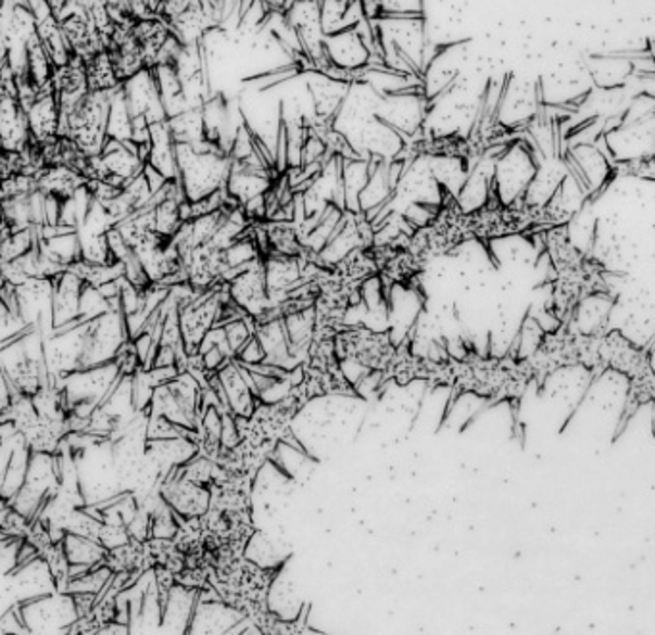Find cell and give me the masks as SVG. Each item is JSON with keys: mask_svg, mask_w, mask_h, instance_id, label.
Segmentation results:
<instances>
[{"mask_svg": "<svg viewBox=\"0 0 655 635\" xmlns=\"http://www.w3.org/2000/svg\"><path fill=\"white\" fill-rule=\"evenodd\" d=\"M177 179L189 202H199L222 190L231 169V157L224 150L204 142L202 147L175 144Z\"/></svg>", "mask_w": 655, "mask_h": 635, "instance_id": "obj_1", "label": "cell"}, {"mask_svg": "<svg viewBox=\"0 0 655 635\" xmlns=\"http://www.w3.org/2000/svg\"><path fill=\"white\" fill-rule=\"evenodd\" d=\"M110 92H87L67 112H62L60 137L74 142L87 156H97L106 142Z\"/></svg>", "mask_w": 655, "mask_h": 635, "instance_id": "obj_2", "label": "cell"}, {"mask_svg": "<svg viewBox=\"0 0 655 635\" xmlns=\"http://www.w3.org/2000/svg\"><path fill=\"white\" fill-rule=\"evenodd\" d=\"M529 139L514 141L496 157L492 172V189L500 206L509 207L521 204L522 194L537 174V167L544 157L532 154Z\"/></svg>", "mask_w": 655, "mask_h": 635, "instance_id": "obj_3", "label": "cell"}, {"mask_svg": "<svg viewBox=\"0 0 655 635\" xmlns=\"http://www.w3.org/2000/svg\"><path fill=\"white\" fill-rule=\"evenodd\" d=\"M17 611L25 630L29 634H59L72 630L79 614L75 609L74 597L64 592L34 597L17 601Z\"/></svg>", "mask_w": 655, "mask_h": 635, "instance_id": "obj_4", "label": "cell"}, {"mask_svg": "<svg viewBox=\"0 0 655 635\" xmlns=\"http://www.w3.org/2000/svg\"><path fill=\"white\" fill-rule=\"evenodd\" d=\"M655 117H644L639 122H619L609 127L602 139L607 156L617 164H632L654 157Z\"/></svg>", "mask_w": 655, "mask_h": 635, "instance_id": "obj_5", "label": "cell"}, {"mask_svg": "<svg viewBox=\"0 0 655 635\" xmlns=\"http://www.w3.org/2000/svg\"><path fill=\"white\" fill-rule=\"evenodd\" d=\"M219 281L227 282V292L232 304L252 319H260L272 307L262 257L244 267L225 269Z\"/></svg>", "mask_w": 655, "mask_h": 635, "instance_id": "obj_6", "label": "cell"}, {"mask_svg": "<svg viewBox=\"0 0 655 635\" xmlns=\"http://www.w3.org/2000/svg\"><path fill=\"white\" fill-rule=\"evenodd\" d=\"M427 112H429V100L425 97L421 87L379 97L375 106V116L379 117L382 124L389 125L399 135H406V137H414L424 129Z\"/></svg>", "mask_w": 655, "mask_h": 635, "instance_id": "obj_7", "label": "cell"}, {"mask_svg": "<svg viewBox=\"0 0 655 635\" xmlns=\"http://www.w3.org/2000/svg\"><path fill=\"white\" fill-rule=\"evenodd\" d=\"M85 322H87V347H85L84 369L114 361L122 347L129 342L122 312L110 309L97 319Z\"/></svg>", "mask_w": 655, "mask_h": 635, "instance_id": "obj_8", "label": "cell"}, {"mask_svg": "<svg viewBox=\"0 0 655 635\" xmlns=\"http://www.w3.org/2000/svg\"><path fill=\"white\" fill-rule=\"evenodd\" d=\"M142 165L144 162L139 157L134 142L106 139L99 154L91 157V179L124 189L127 182L141 174Z\"/></svg>", "mask_w": 655, "mask_h": 635, "instance_id": "obj_9", "label": "cell"}, {"mask_svg": "<svg viewBox=\"0 0 655 635\" xmlns=\"http://www.w3.org/2000/svg\"><path fill=\"white\" fill-rule=\"evenodd\" d=\"M539 87L517 77H509L504 82L496 107L497 124L502 129H519L531 124L539 116Z\"/></svg>", "mask_w": 655, "mask_h": 635, "instance_id": "obj_10", "label": "cell"}, {"mask_svg": "<svg viewBox=\"0 0 655 635\" xmlns=\"http://www.w3.org/2000/svg\"><path fill=\"white\" fill-rule=\"evenodd\" d=\"M325 59L327 64L342 72L356 75L371 66L374 45L365 37L360 27H347L337 34L325 35Z\"/></svg>", "mask_w": 655, "mask_h": 635, "instance_id": "obj_11", "label": "cell"}, {"mask_svg": "<svg viewBox=\"0 0 655 635\" xmlns=\"http://www.w3.org/2000/svg\"><path fill=\"white\" fill-rule=\"evenodd\" d=\"M567 174L581 185L590 194L606 189L607 182L614 177L612 160L597 149L596 144H575L567 147L564 156Z\"/></svg>", "mask_w": 655, "mask_h": 635, "instance_id": "obj_12", "label": "cell"}, {"mask_svg": "<svg viewBox=\"0 0 655 635\" xmlns=\"http://www.w3.org/2000/svg\"><path fill=\"white\" fill-rule=\"evenodd\" d=\"M172 477H164L160 484V494L166 499V504L174 509L175 515L181 519H202L206 517L207 509L212 505V492L210 487L194 484L191 480L182 479L179 467L169 471Z\"/></svg>", "mask_w": 655, "mask_h": 635, "instance_id": "obj_13", "label": "cell"}, {"mask_svg": "<svg viewBox=\"0 0 655 635\" xmlns=\"http://www.w3.org/2000/svg\"><path fill=\"white\" fill-rule=\"evenodd\" d=\"M247 614L222 599L216 592L199 589V601L194 605L187 634H229Z\"/></svg>", "mask_w": 655, "mask_h": 635, "instance_id": "obj_14", "label": "cell"}, {"mask_svg": "<svg viewBox=\"0 0 655 635\" xmlns=\"http://www.w3.org/2000/svg\"><path fill=\"white\" fill-rule=\"evenodd\" d=\"M119 89L131 119L144 117L149 124L167 119L166 110L160 99L159 85L150 69H141L139 74L129 77L127 81L122 82Z\"/></svg>", "mask_w": 655, "mask_h": 635, "instance_id": "obj_15", "label": "cell"}, {"mask_svg": "<svg viewBox=\"0 0 655 635\" xmlns=\"http://www.w3.org/2000/svg\"><path fill=\"white\" fill-rule=\"evenodd\" d=\"M389 336L392 347L400 346L406 340L407 332L414 329L424 315L425 300L419 290L404 284H394L390 290Z\"/></svg>", "mask_w": 655, "mask_h": 635, "instance_id": "obj_16", "label": "cell"}, {"mask_svg": "<svg viewBox=\"0 0 655 635\" xmlns=\"http://www.w3.org/2000/svg\"><path fill=\"white\" fill-rule=\"evenodd\" d=\"M25 117L29 127V142L37 149H47L52 142L59 141L62 112L54 91L37 94L25 106Z\"/></svg>", "mask_w": 655, "mask_h": 635, "instance_id": "obj_17", "label": "cell"}, {"mask_svg": "<svg viewBox=\"0 0 655 635\" xmlns=\"http://www.w3.org/2000/svg\"><path fill=\"white\" fill-rule=\"evenodd\" d=\"M56 17H59L60 27L66 37L67 47L75 56L89 60L104 49L102 37L95 29V25L89 22V17L85 16L84 10L75 4V0H70L66 7L60 10Z\"/></svg>", "mask_w": 655, "mask_h": 635, "instance_id": "obj_18", "label": "cell"}, {"mask_svg": "<svg viewBox=\"0 0 655 635\" xmlns=\"http://www.w3.org/2000/svg\"><path fill=\"white\" fill-rule=\"evenodd\" d=\"M84 284V279L70 269L52 277V297H50L52 330L67 329L79 322V297Z\"/></svg>", "mask_w": 655, "mask_h": 635, "instance_id": "obj_19", "label": "cell"}, {"mask_svg": "<svg viewBox=\"0 0 655 635\" xmlns=\"http://www.w3.org/2000/svg\"><path fill=\"white\" fill-rule=\"evenodd\" d=\"M497 156L484 154L477 164L469 169L462 189L457 190L456 202L462 215H471L487 207L492 189V172Z\"/></svg>", "mask_w": 655, "mask_h": 635, "instance_id": "obj_20", "label": "cell"}, {"mask_svg": "<svg viewBox=\"0 0 655 635\" xmlns=\"http://www.w3.org/2000/svg\"><path fill=\"white\" fill-rule=\"evenodd\" d=\"M565 175H567V167H565L564 162H559L556 156L544 157L537 167V174L529 182L525 194H522V207L529 209V212H539V209L546 206L550 199L554 196L557 187L564 181Z\"/></svg>", "mask_w": 655, "mask_h": 635, "instance_id": "obj_21", "label": "cell"}, {"mask_svg": "<svg viewBox=\"0 0 655 635\" xmlns=\"http://www.w3.org/2000/svg\"><path fill=\"white\" fill-rule=\"evenodd\" d=\"M199 601V589L174 584L167 592L162 605V620L159 632L167 634H187L194 605Z\"/></svg>", "mask_w": 655, "mask_h": 635, "instance_id": "obj_22", "label": "cell"}, {"mask_svg": "<svg viewBox=\"0 0 655 635\" xmlns=\"http://www.w3.org/2000/svg\"><path fill=\"white\" fill-rule=\"evenodd\" d=\"M362 246H364V239L357 227V214L344 212L340 224L332 232L331 240L325 244L319 254H312V256L316 257V264L335 267V265L342 264L352 252H356L357 247Z\"/></svg>", "mask_w": 655, "mask_h": 635, "instance_id": "obj_23", "label": "cell"}, {"mask_svg": "<svg viewBox=\"0 0 655 635\" xmlns=\"http://www.w3.org/2000/svg\"><path fill=\"white\" fill-rule=\"evenodd\" d=\"M217 379L222 382V389H224L225 399H227V407L235 417H244L250 419L252 412L257 407V397L254 396V392L250 390L249 382L242 374L241 365L237 364L235 359L227 361V364L216 372Z\"/></svg>", "mask_w": 655, "mask_h": 635, "instance_id": "obj_24", "label": "cell"}, {"mask_svg": "<svg viewBox=\"0 0 655 635\" xmlns=\"http://www.w3.org/2000/svg\"><path fill=\"white\" fill-rule=\"evenodd\" d=\"M264 275H266L267 294L274 307L277 302L287 300V294L302 282V262L300 257L267 254Z\"/></svg>", "mask_w": 655, "mask_h": 635, "instance_id": "obj_25", "label": "cell"}, {"mask_svg": "<svg viewBox=\"0 0 655 635\" xmlns=\"http://www.w3.org/2000/svg\"><path fill=\"white\" fill-rule=\"evenodd\" d=\"M52 89L59 99L60 112H67L89 92L85 77V60L72 56L64 66L54 67Z\"/></svg>", "mask_w": 655, "mask_h": 635, "instance_id": "obj_26", "label": "cell"}, {"mask_svg": "<svg viewBox=\"0 0 655 635\" xmlns=\"http://www.w3.org/2000/svg\"><path fill=\"white\" fill-rule=\"evenodd\" d=\"M350 82L344 79H332L329 75L319 74L307 81V91L314 102V114L319 122L332 119L335 114L339 112L340 104L349 94Z\"/></svg>", "mask_w": 655, "mask_h": 635, "instance_id": "obj_27", "label": "cell"}, {"mask_svg": "<svg viewBox=\"0 0 655 635\" xmlns=\"http://www.w3.org/2000/svg\"><path fill=\"white\" fill-rule=\"evenodd\" d=\"M254 334L266 352V364L281 367L285 371L299 367V361L291 355V346H289L287 330L282 325V317L256 322Z\"/></svg>", "mask_w": 655, "mask_h": 635, "instance_id": "obj_28", "label": "cell"}, {"mask_svg": "<svg viewBox=\"0 0 655 635\" xmlns=\"http://www.w3.org/2000/svg\"><path fill=\"white\" fill-rule=\"evenodd\" d=\"M304 602L297 594V587L285 574V570L279 569V574L272 580L269 589H267V611L269 617L277 622H287L294 624L302 614Z\"/></svg>", "mask_w": 655, "mask_h": 635, "instance_id": "obj_29", "label": "cell"}, {"mask_svg": "<svg viewBox=\"0 0 655 635\" xmlns=\"http://www.w3.org/2000/svg\"><path fill=\"white\" fill-rule=\"evenodd\" d=\"M131 35L141 50L144 69H154L159 64L160 52L174 34L162 17H150V20H135Z\"/></svg>", "mask_w": 655, "mask_h": 635, "instance_id": "obj_30", "label": "cell"}, {"mask_svg": "<svg viewBox=\"0 0 655 635\" xmlns=\"http://www.w3.org/2000/svg\"><path fill=\"white\" fill-rule=\"evenodd\" d=\"M282 325L287 330V339L291 346V355L302 365V357L310 352L314 344L317 327V307L307 306L294 309L291 314L282 315Z\"/></svg>", "mask_w": 655, "mask_h": 635, "instance_id": "obj_31", "label": "cell"}, {"mask_svg": "<svg viewBox=\"0 0 655 635\" xmlns=\"http://www.w3.org/2000/svg\"><path fill=\"white\" fill-rule=\"evenodd\" d=\"M612 309H614V297L609 294L594 292L590 296L582 297L575 309V319H572L575 329L584 339L594 336L606 327Z\"/></svg>", "mask_w": 655, "mask_h": 635, "instance_id": "obj_32", "label": "cell"}, {"mask_svg": "<svg viewBox=\"0 0 655 635\" xmlns=\"http://www.w3.org/2000/svg\"><path fill=\"white\" fill-rule=\"evenodd\" d=\"M149 157L144 164L152 165L166 179H177V162H175V141L169 131L167 119L150 124Z\"/></svg>", "mask_w": 655, "mask_h": 635, "instance_id": "obj_33", "label": "cell"}, {"mask_svg": "<svg viewBox=\"0 0 655 635\" xmlns=\"http://www.w3.org/2000/svg\"><path fill=\"white\" fill-rule=\"evenodd\" d=\"M244 557L256 569L279 570L282 562L287 561L289 554L275 537L260 530V532L249 537L247 547H244Z\"/></svg>", "mask_w": 655, "mask_h": 635, "instance_id": "obj_34", "label": "cell"}, {"mask_svg": "<svg viewBox=\"0 0 655 635\" xmlns=\"http://www.w3.org/2000/svg\"><path fill=\"white\" fill-rule=\"evenodd\" d=\"M35 37L41 42L42 49L49 54L50 62L54 64V67L64 66L74 56L72 50L67 47L66 37H64L62 27H60L59 17L54 16L52 12L37 17Z\"/></svg>", "mask_w": 655, "mask_h": 635, "instance_id": "obj_35", "label": "cell"}, {"mask_svg": "<svg viewBox=\"0 0 655 635\" xmlns=\"http://www.w3.org/2000/svg\"><path fill=\"white\" fill-rule=\"evenodd\" d=\"M340 179L344 190V212L360 214V192L369 179V160L364 157H340Z\"/></svg>", "mask_w": 655, "mask_h": 635, "instance_id": "obj_36", "label": "cell"}, {"mask_svg": "<svg viewBox=\"0 0 655 635\" xmlns=\"http://www.w3.org/2000/svg\"><path fill=\"white\" fill-rule=\"evenodd\" d=\"M81 185H85L84 177L64 165H47L41 174L37 175V189L59 200L70 199Z\"/></svg>", "mask_w": 655, "mask_h": 635, "instance_id": "obj_37", "label": "cell"}, {"mask_svg": "<svg viewBox=\"0 0 655 635\" xmlns=\"http://www.w3.org/2000/svg\"><path fill=\"white\" fill-rule=\"evenodd\" d=\"M60 547L66 555L70 564H85V567H97L106 562L109 551L92 537L77 536L66 532L60 539Z\"/></svg>", "mask_w": 655, "mask_h": 635, "instance_id": "obj_38", "label": "cell"}, {"mask_svg": "<svg viewBox=\"0 0 655 635\" xmlns=\"http://www.w3.org/2000/svg\"><path fill=\"white\" fill-rule=\"evenodd\" d=\"M634 64L622 59L592 60L589 72L592 85L597 89H619L631 77Z\"/></svg>", "mask_w": 655, "mask_h": 635, "instance_id": "obj_39", "label": "cell"}, {"mask_svg": "<svg viewBox=\"0 0 655 635\" xmlns=\"http://www.w3.org/2000/svg\"><path fill=\"white\" fill-rule=\"evenodd\" d=\"M85 77H87L89 92H112L122 85L106 49H102L91 59L85 60Z\"/></svg>", "mask_w": 655, "mask_h": 635, "instance_id": "obj_40", "label": "cell"}, {"mask_svg": "<svg viewBox=\"0 0 655 635\" xmlns=\"http://www.w3.org/2000/svg\"><path fill=\"white\" fill-rule=\"evenodd\" d=\"M169 131L174 137L175 144H191L202 147L204 139V119H202V106L189 107L177 116L167 117Z\"/></svg>", "mask_w": 655, "mask_h": 635, "instance_id": "obj_41", "label": "cell"}, {"mask_svg": "<svg viewBox=\"0 0 655 635\" xmlns=\"http://www.w3.org/2000/svg\"><path fill=\"white\" fill-rule=\"evenodd\" d=\"M37 246L45 256H49L52 262L62 265L64 269L74 265L75 262H79V239L75 231L62 232L50 239H39Z\"/></svg>", "mask_w": 655, "mask_h": 635, "instance_id": "obj_42", "label": "cell"}, {"mask_svg": "<svg viewBox=\"0 0 655 635\" xmlns=\"http://www.w3.org/2000/svg\"><path fill=\"white\" fill-rule=\"evenodd\" d=\"M119 87L116 91L110 92L106 137L116 139V141H131V116H129V110L125 106L124 94H122Z\"/></svg>", "mask_w": 655, "mask_h": 635, "instance_id": "obj_43", "label": "cell"}, {"mask_svg": "<svg viewBox=\"0 0 655 635\" xmlns=\"http://www.w3.org/2000/svg\"><path fill=\"white\" fill-rule=\"evenodd\" d=\"M37 242H39L37 229L9 232L0 244V265L10 264L17 257L24 256L32 247L37 246Z\"/></svg>", "mask_w": 655, "mask_h": 635, "instance_id": "obj_44", "label": "cell"}, {"mask_svg": "<svg viewBox=\"0 0 655 635\" xmlns=\"http://www.w3.org/2000/svg\"><path fill=\"white\" fill-rule=\"evenodd\" d=\"M222 257H224L225 269H237V267H244V265L256 262L262 254L257 250L256 242L249 237V232L244 231L242 237L225 247Z\"/></svg>", "mask_w": 655, "mask_h": 635, "instance_id": "obj_45", "label": "cell"}, {"mask_svg": "<svg viewBox=\"0 0 655 635\" xmlns=\"http://www.w3.org/2000/svg\"><path fill=\"white\" fill-rule=\"evenodd\" d=\"M162 0H117V10L112 12L114 20H150L160 17Z\"/></svg>", "mask_w": 655, "mask_h": 635, "instance_id": "obj_46", "label": "cell"}, {"mask_svg": "<svg viewBox=\"0 0 655 635\" xmlns=\"http://www.w3.org/2000/svg\"><path fill=\"white\" fill-rule=\"evenodd\" d=\"M544 334L546 332L540 329L539 322L534 321L532 317L525 319L521 329H519V334H517V354H519V357L527 359V357L537 354L542 340H544Z\"/></svg>", "mask_w": 655, "mask_h": 635, "instance_id": "obj_47", "label": "cell"}, {"mask_svg": "<svg viewBox=\"0 0 655 635\" xmlns=\"http://www.w3.org/2000/svg\"><path fill=\"white\" fill-rule=\"evenodd\" d=\"M110 309L112 307L104 297L100 296L99 290L85 282L81 297H79V322L92 321Z\"/></svg>", "mask_w": 655, "mask_h": 635, "instance_id": "obj_48", "label": "cell"}, {"mask_svg": "<svg viewBox=\"0 0 655 635\" xmlns=\"http://www.w3.org/2000/svg\"><path fill=\"white\" fill-rule=\"evenodd\" d=\"M232 359L239 365H244V367H254V365L266 364V352H264V347L260 344V340L256 339V334H252V336L247 340V344L235 354Z\"/></svg>", "mask_w": 655, "mask_h": 635, "instance_id": "obj_49", "label": "cell"}, {"mask_svg": "<svg viewBox=\"0 0 655 635\" xmlns=\"http://www.w3.org/2000/svg\"><path fill=\"white\" fill-rule=\"evenodd\" d=\"M194 0H162V10H160V17L164 22L174 20L175 16H179L182 10L189 9Z\"/></svg>", "mask_w": 655, "mask_h": 635, "instance_id": "obj_50", "label": "cell"}, {"mask_svg": "<svg viewBox=\"0 0 655 635\" xmlns=\"http://www.w3.org/2000/svg\"><path fill=\"white\" fill-rule=\"evenodd\" d=\"M142 177H144V181L149 185L150 192L152 194H156L164 185H166V177L164 175L159 174L152 165L144 164L142 165Z\"/></svg>", "mask_w": 655, "mask_h": 635, "instance_id": "obj_51", "label": "cell"}, {"mask_svg": "<svg viewBox=\"0 0 655 635\" xmlns=\"http://www.w3.org/2000/svg\"><path fill=\"white\" fill-rule=\"evenodd\" d=\"M45 2H47V7H49L50 12L56 16L60 10L64 9L70 0H45Z\"/></svg>", "mask_w": 655, "mask_h": 635, "instance_id": "obj_52", "label": "cell"}]
</instances>
